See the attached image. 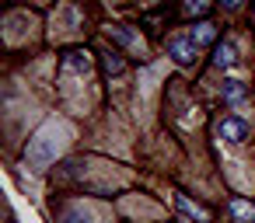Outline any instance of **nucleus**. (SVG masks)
Returning a JSON list of instances; mask_svg holds the SVG:
<instances>
[{"instance_id": "nucleus-1", "label": "nucleus", "mask_w": 255, "mask_h": 223, "mask_svg": "<svg viewBox=\"0 0 255 223\" xmlns=\"http://www.w3.org/2000/svg\"><path fill=\"white\" fill-rule=\"evenodd\" d=\"M56 136V129L49 126V129H42L32 143H28V153H25V160H28V167L32 171H46L53 160H56V153H60V147H63V140H53Z\"/></svg>"}, {"instance_id": "nucleus-2", "label": "nucleus", "mask_w": 255, "mask_h": 223, "mask_svg": "<svg viewBox=\"0 0 255 223\" xmlns=\"http://www.w3.org/2000/svg\"><path fill=\"white\" fill-rule=\"evenodd\" d=\"M217 136H220V140H227V143H245V140H248V122H245V119L227 115V119H220V122H217Z\"/></svg>"}, {"instance_id": "nucleus-3", "label": "nucleus", "mask_w": 255, "mask_h": 223, "mask_svg": "<svg viewBox=\"0 0 255 223\" xmlns=\"http://www.w3.org/2000/svg\"><path fill=\"white\" fill-rule=\"evenodd\" d=\"M63 74L88 77V74H91V53H88V49H70V53L63 56Z\"/></svg>"}, {"instance_id": "nucleus-4", "label": "nucleus", "mask_w": 255, "mask_h": 223, "mask_svg": "<svg viewBox=\"0 0 255 223\" xmlns=\"http://www.w3.org/2000/svg\"><path fill=\"white\" fill-rule=\"evenodd\" d=\"M196 53H199V42H196V39H182V35H175V39L168 42V56H175L178 63H192Z\"/></svg>"}, {"instance_id": "nucleus-5", "label": "nucleus", "mask_w": 255, "mask_h": 223, "mask_svg": "<svg viewBox=\"0 0 255 223\" xmlns=\"http://www.w3.org/2000/svg\"><path fill=\"white\" fill-rule=\"evenodd\" d=\"M234 63H238L234 42H217V49H213V67H217V70H231Z\"/></svg>"}, {"instance_id": "nucleus-6", "label": "nucleus", "mask_w": 255, "mask_h": 223, "mask_svg": "<svg viewBox=\"0 0 255 223\" xmlns=\"http://www.w3.org/2000/svg\"><path fill=\"white\" fill-rule=\"evenodd\" d=\"M175 202H178V209L185 213V216H192V220H199V223H206L210 220V209H203V206H196L189 195H175Z\"/></svg>"}, {"instance_id": "nucleus-7", "label": "nucleus", "mask_w": 255, "mask_h": 223, "mask_svg": "<svg viewBox=\"0 0 255 223\" xmlns=\"http://www.w3.org/2000/svg\"><path fill=\"white\" fill-rule=\"evenodd\" d=\"M220 94H224V101H231V105H238V101L245 98V84H241V80H224V87H220Z\"/></svg>"}, {"instance_id": "nucleus-8", "label": "nucleus", "mask_w": 255, "mask_h": 223, "mask_svg": "<svg viewBox=\"0 0 255 223\" xmlns=\"http://www.w3.org/2000/svg\"><path fill=\"white\" fill-rule=\"evenodd\" d=\"M102 67H105V74H109V77H116V74H123V70H126V60H123V56H116V53H109V56L102 60Z\"/></svg>"}, {"instance_id": "nucleus-9", "label": "nucleus", "mask_w": 255, "mask_h": 223, "mask_svg": "<svg viewBox=\"0 0 255 223\" xmlns=\"http://www.w3.org/2000/svg\"><path fill=\"white\" fill-rule=\"evenodd\" d=\"M231 213H234L238 220H245V223H252V220H255V206H248V202H241V199H234V202H231Z\"/></svg>"}, {"instance_id": "nucleus-10", "label": "nucleus", "mask_w": 255, "mask_h": 223, "mask_svg": "<svg viewBox=\"0 0 255 223\" xmlns=\"http://www.w3.org/2000/svg\"><path fill=\"white\" fill-rule=\"evenodd\" d=\"M192 39L203 46V42H213V39H217V32H213V25H199V28L192 32Z\"/></svg>"}, {"instance_id": "nucleus-11", "label": "nucleus", "mask_w": 255, "mask_h": 223, "mask_svg": "<svg viewBox=\"0 0 255 223\" xmlns=\"http://www.w3.org/2000/svg\"><path fill=\"white\" fill-rule=\"evenodd\" d=\"M112 39H119V42H123V46H133V49H136V46H140V39H136V35H129V32H126V28H112Z\"/></svg>"}, {"instance_id": "nucleus-12", "label": "nucleus", "mask_w": 255, "mask_h": 223, "mask_svg": "<svg viewBox=\"0 0 255 223\" xmlns=\"http://www.w3.org/2000/svg\"><path fill=\"white\" fill-rule=\"evenodd\" d=\"M67 223H88V213H81V209H70V213H67Z\"/></svg>"}, {"instance_id": "nucleus-13", "label": "nucleus", "mask_w": 255, "mask_h": 223, "mask_svg": "<svg viewBox=\"0 0 255 223\" xmlns=\"http://www.w3.org/2000/svg\"><path fill=\"white\" fill-rule=\"evenodd\" d=\"M224 7H231V11H234V7H241V0H224Z\"/></svg>"}]
</instances>
